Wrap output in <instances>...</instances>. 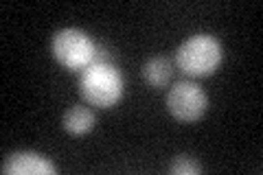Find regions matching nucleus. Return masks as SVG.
Listing matches in <instances>:
<instances>
[{
	"label": "nucleus",
	"mask_w": 263,
	"mask_h": 175,
	"mask_svg": "<svg viewBox=\"0 0 263 175\" xmlns=\"http://www.w3.org/2000/svg\"><path fill=\"white\" fill-rule=\"evenodd\" d=\"M171 74H174V66L167 57H154L143 66V79L152 88H164L171 81Z\"/></svg>",
	"instance_id": "0eeeda50"
},
{
	"label": "nucleus",
	"mask_w": 263,
	"mask_h": 175,
	"mask_svg": "<svg viewBox=\"0 0 263 175\" xmlns=\"http://www.w3.org/2000/svg\"><path fill=\"white\" fill-rule=\"evenodd\" d=\"M123 77L117 68V64H101L92 62L79 72V92L84 101L108 110L114 107L123 99Z\"/></svg>",
	"instance_id": "f257e3e1"
},
{
	"label": "nucleus",
	"mask_w": 263,
	"mask_h": 175,
	"mask_svg": "<svg viewBox=\"0 0 263 175\" xmlns=\"http://www.w3.org/2000/svg\"><path fill=\"white\" fill-rule=\"evenodd\" d=\"M0 171L5 175H55V164L35 151H15L5 155Z\"/></svg>",
	"instance_id": "39448f33"
},
{
	"label": "nucleus",
	"mask_w": 263,
	"mask_h": 175,
	"mask_svg": "<svg viewBox=\"0 0 263 175\" xmlns=\"http://www.w3.org/2000/svg\"><path fill=\"white\" fill-rule=\"evenodd\" d=\"M221 60H224V48L221 42L215 35L209 33H197L184 40L176 53V64L186 77L202 79L211 77L213 72L219 68Z\"/></svg>",
	"instance_id": "f03ea898"
},
{
	"label": "nucleus",
	"mask_w": 263,
	"mask_h": 175,
	"mask_svg": "<svg viewBox=\"0 0 263 175\" xmlns=\"http://www.w3.org/2000/svg\"><path fill=\"white\" fill-rule=\"evenodd\" d=\"M62 125H64V129L68 131V134L84 136V134H88V131L95 129L97 116H95V112L90 110V107L75 105V107H70V110H66L64 119H62Z\"/></svg>",
	"instance_id": "423d86ee"
},
{
	"label": "nucleus",
	"mask_w": 263,
	"mask_h": 175,
	"mask_svg": "<svg viewBox=\"0 0 263 175\" xmlns=\"http://www.w3.org/2000/svg\"><path fill=\"white\" fill-rule=\"evenodd\" d=\"M167 110L174 119L182 123H193L202 119L209 107L206 92L193 81H178L167 92Z\"/></svg>",
	"instance_id": "20e7f679"
},
{
	"label": "nucleus",
	"mask_w": 263,
	"mask_h": 175,
	"mask_svg": "<svg viewBox=\"0 0 263 175\" xmlns=\"http://www.w3.org/2000/svg\"><path fill=\"white\" fill-rule=\"evenodd\" d=\"M169 171L174 175H197L202 171V166L197 164L191 155H176V160L169 166Z\"/></svg>",
	"instance_id": "6e6552de"
},
{
	"label": "nucleus",
	"mask_w": 263,
	"mask_h": 175,
	"mask_svg": "<svg viewBox=\"0 0 263 175\" xmlns=\"http://www.w3.org/2000/svg\"><path fill=\"white\" fill-rule=\"evenodd\" d=\"M53 57L68 70H84L95 62L97 44L79 29H62L53 35Z\"/></svg>",
	"instance_id": "7ed1b4c3"
}]
</instances>
